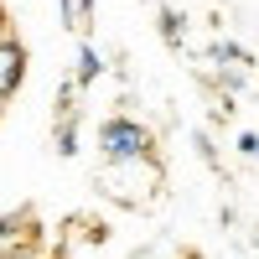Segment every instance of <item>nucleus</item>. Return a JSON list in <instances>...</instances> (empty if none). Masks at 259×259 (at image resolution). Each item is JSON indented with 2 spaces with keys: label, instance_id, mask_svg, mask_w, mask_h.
I'll return each mask as SVG.
<instances>
[{
  "label": "nucleus",
  "instance_id": "nucleus-8",
  "mask_svg": "<svg viewBox=\"0 0 259 259\" xmlns=\"http://www.w3.org/2000/svg\"><path fill=\"white\" fill-rule=\"evenodd\" d=\"M239 150H244V156H259V135H254V130H244V135H239Z\"/></svg>",
  "mask_w": 259,
  "mask_h": 259
},
{
  "label": "nucleus",
  "instance_id": "nucleus-4",
  "mask_svg": "<svg viewBox=\"0 0 259 259\" xmlns=\"http://www.w3.org/2000/svg\"><path fill=\"white\" fill-rule=\"evenodd\" d=\"M99 73H104V57H99V52L89 47V41H83V47H78V73H73V78L83 83V89H89V83H94Z\"/></svg>",
  "mask_w": 259,
  "mask_h": 259
},
{
  "label": "nucleus",
  "instance_id": "nucleus-9",
  "mask_svg": "<svg viewBox=\"0 0 259 259\" xmlns=\"http://www.w3.org/2000/svg\"><path fill=\"white\" fill-rule=\"evenodd\" d=\"M11 36V16H6V6H0V41Z\"/></svg>",
  "mask_w": 259,
  "mask_h": 259
},
{
  "label": "nucleus",
  "instance_id": "nucleus-7",
  "mask_svg": "<svg viewBox=\"0 0 259 259\" xmlns=\"http://www.w3.org/2000/svg\"><path fill=\"white\" fill-rule=\"evenodd\" d=\"M212 57H218V62H254L239 41H218V47H212Z\"/></svg>",
  "mask_w": 259,
  "mask_h": 259
},
{
  "label": "nucleus",
  "instance_id": "nucleus-1",
  "mask_svg": "<svg viewBox=\"0 0 259 259\" xmlns=\"http://www.w3.org/2000/svg\"><path fill=\"white\" fill-rule=\"evenodd\" d=\"M99 150H104V161H140L150 156V130L130 114H109L99 124Z\"/></svg>",
  "mask_w": 259,
  "mask_h": 259
},
{
  "label": "nucleus",
  "instance_id": "nucleus-3",
  "mask_svg": "<svg viewBox=\"0 0 259 259\" xmlns=\"http://www.w3.org/2000/svg\"><path fill=\"white\" fill-rule=\"evenodd\" d=\"M62 6V21H68L73 31H89V21H94V0H57Z\"/></svg>",
  "mask_w": 259,
  "mask_h": 259
},
{
  "label": "nucleus",
  "instance_id": "nucleus-6",
  "mask_svg": "<svg viewBox=\"0 0 259 259\" xmlns=\"http://www.w3.org/2000/svg\"><path fill=\"white\" fill-rule=\"evenodd\" d=\"M156 26H161V41H166V47H182V16L171 11V6H161Z\"/></svg>",
  "mask_w": 259,
  "mask_h": 259
},
{
  "label": "nucleus",
  "instance_id": "nucleus-2",
  "mask_svg": "<svg viewBox=\"0 0 259 259\" xmlns=\"http://www.w3.org/2000/svg\"><path fill=\"white\" fill-rule=\"evenodd\" d=\"M21 83H26V47H21L16 36H6L0 41V94H16Z\"/></svg>",
  "mask_w": 259,
  "mask_h": 259
},
{
  "label": "nucleus",
  "instance_id": "nucleus-5",
  "mask_svg": "<svg viewBox=\"0 0 259 259\" xmlns=\"http://www.w3.org/2000/svg\"><path fill=\"white\" fill-rule=\"evenodd\" d=\"M57 156H78V114H62V124H57Z\"/></svg>",
  "mask_w": 259,
  "mask_h": 259
},
{
  "label": "nucleus",
  "instance_id": "nucleus-10",
  "mask_svg": "<svg viewBox=\"0 0 259 259\" xmlns=\"http://www.w3.org/2000/svg\"><path fill=\"white\" fill-rule=\"evenodd\" d=\"M0 114H6V94H0Z\"/></svg>",
  "mask_w": 259,
  "mask_h": 259
}]
</instances>
